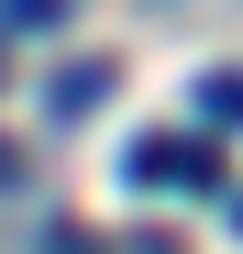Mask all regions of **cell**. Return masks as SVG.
Listing matches in <instances>:
<instances>
[{"label": "cell", "instance_id": "obj_1", "mask_svg": "<svg viewBox=\"0 0 243 254\" xmlns=\"http://www.w3.org/2000/svg\"><path fill=\"white\" fill-rule=\"evenodd\" d=\"M122 177H133L144 199H166V188H221V144L210 133H133V155H122Z\"/></svg>", "mask_w": 243, "mask_h": 254}, {"label": "cell", "instance_id": "obj_2", "mask_svg": "<svg viewBox=\"0 0 243 254\" xmlns=\"http://www.w3.org/2000/svg\"><path fill=\"white\" fill-rule=\"evenodd\" d=\"M111 89H122V77H111L100 56H89V66H56V89H45V111H56V122H89V111H100Z\"/></svg>", "mask_w": 243, "mask_h": 254}, {"label": "cell", "instance_id": "obj_3", "mask_svg": "<svg viewBox=\"0 0 243 254\" xmlns=\"http://www.w3.org/2000/svg\"><path fill=\"white\" fill-rule=\"evenodd\" d=\"M199 122H210V133L243 122V66H210V77H199Z\"/></svg>", "mask_w": 243, "mask_h": 254}, {"label": "cell", "instance_id": "obj_4", "mask_svg": "<svg viewBox=\"0 0 243 254\" xmlns=\"http://www.w3.org/2000/svg\"><path fill=\"white\" fill-rule=\"evenodd\" d=\"M77 0H0V33H45V22H66Z\"/></svg>", "mask_w": 243, "mask_h": 254}, {"label": "cell", "instance_id": "obj_5", "mask_svg": "<svg viewBox=\"0 0 243 254\" xmlns=\"http://www.w3.org/2000/svg\"><path fill=\"white\" fill-rule=\"evenodd\" d=\"M11 188H22V155H11V144H0V199H11Z\"/></svg>", "mask_w": 243, "mask_h": 254}, {"label": "cell", "instance_id": "obj_6", "mask_svg": "<svg viewBox=\"0 0 243 254\" xmlns=\"http://www.w3.org/2000/svg\"><path fill=\"white\" fill-rule=\"evenodd\" d=\"M133 254H166V243H155V232H133Z\"/></svg>", "mask_w": 243, "mask_h": 254}, {"label": "cell", "instance_id": "obj_7", "mask_svg": "<svg viewBox=\"0 0 243 254\" xmlns=\"http://www.w3.org/2000/svg\"><path fill=\"white\" fill-rule=\"evenodd\" d=\"M232 232H243V188H232Z\"/></svg>", "mask_w": 243, "mask_h": 254}, {"label": "cell", "instance_id": "obj_8", "mask_svg": "<svg viewBox=\"0 0 243 254\" xmlns=\"http://www.w3.org/2000/svg\"><path fill=\"white\" fill-rule=\"evenodd\" d=\"M0 56H11V33H0Z\"/></svg>", "mask_w": 243, "mask_h": 254}]
</instances>
